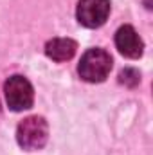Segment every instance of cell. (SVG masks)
I'll use <instances>...</instances> for the list:
<instances>
[{
  "label": "cell",
  "mask_w": 153,
  "mask_h": 155,
  "mask_svg": "<svg viewBox=\"0 0 153 155\" xmlns=\"http://www.w3.org/2000/svg\"><path fill=\"white\" fill-rule=\"evenodd\" d=\"M112 71V58L103 49H88L77 65V72L81 79L88 83H101L105 81Z\"/></svg>",
  "instance_id": "obj_1"
},
{
  "label": "cell",
  "mask_w": 153,
  "mask_h": 155,
  "mask_svg": "<svg viewBox=\"0 0 153 155\" xmlns=\"http://www.w3.org/2000/svg\"><path fill=\"white\" fill-rule=\"evenodd\" d=\"M47 137H49V126L43 117H27L16 128V141L27 152L43 148L47 143Z\"/></svg>",
  "instance_id": "obj_2"
},
{
  "label": "cell",
  "mask_w": 153,
  "mask_h": 155,
  "mask_svg": "<svg viewBox=\"0 0 153 155\" xmlns=\"http://www.w3.org/2000/svg\"><path fill=\"white\" fill-rule=\"evenodd\" d=\"M4 92H5L7 107L13 112H22L33 107L34 90L33 85L24 76H11L4 85Z\"/></svg>",
  "instance_id": "obj_3"
},
{
  "label": "cell",
  "mask_w": 153,
  "mask_h": 155,
  "mask_svg": "<svg viewBox=\"0 0 153 155\" xmlns=\"http://www.w3.org/2000/svg\"><path fill=\"white\" fill-rule=\"evenodd\" d=\"M77 22L88 29L101 27L110 15V0H79Z\"/></svg>",
  "instance_id": "obj_4"
},
{
  "label": "cell",
  "mask_w": 153,
  "mask_h": 155,
  "mask_svg": "<svg viewBox=\"0 0 153 155\" xmlns=\"http://www.w3.org/2000/svg\"><path fill=\"white\" fill-rule=\"evenodd\" d=\"M115 47L119 49V52L126 58H141L142 51H144V43L141 36L137 35V31L132 25H122L117 29L115 33Z\"/></svg>",
  "instance_id": "obj_5"
},
{
  "label": "cell",
  "mask_w": 153,
  "mask_h": 155,
  "mask_svg": "<svg viewBox=\"0 0 153 155\" xmlns=\"http://www.w3.org/2000/svg\"><path fill=\"white\" fill-rule=\"evenodd\" d=\"M77 43L70 38H52L45 45V54L54 61H67L76 54Z\"/></svg>",
  "instance_id": "obj_6"
},
{
  "label": "cell",
  "mask_w": 153,
  "mask_h": 155,
  "mask_svg": "<svg viewBox=\"0 0 153 155\" xmlns=\"http://www.w3.org/2000/svg\"><path fill=\"white\" fill-rule=\"evenodd\" d=\"M119 81L126 87H135L139 81H141V74L135 71V69H124L121 74H119Z\"/></svg>",
  "instance_id": "obj_7"
}]
</instances>
